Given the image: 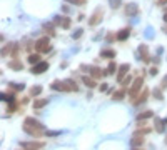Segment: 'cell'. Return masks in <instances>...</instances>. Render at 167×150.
<instances>
[{
	"instance_id": "1",
	"label": "cell",
	"mask_w": 167,
	"mask_h": 150,
	"mask_svg": "<svg viewBox=\"0 0 167 150\" xmlns=\"http://www.w3.org/2000/svg\"><path fill=\"white\" fill-rule=\"evenodd\" d=\"M24 130H25L27 134L34 135V137H38V135L44 132V127H42V123L38 122V120H35L34 117H28V119H25V122H24Z\"/></svg>"
},
{
	"instance_id": "2",
	"label": "cell",
	"mask_w": 167,
	"mask_h": 150,
	"mask_svg": "<svg viewBox=\"0 0 167 150\" xmlns=\"http://www.w3.org/2000/svg\"><path fill=\"white\" fill-rule=\"evenodd\" d=\"M35 48H37V52H42V53L49 52V50H50V40H49V37L38 38V40L35 42Z\"/></svg>"
},
{
	"instance_id": "3",
	"label": "cell",
	"mask_w": 167,
	"mask_h": 150,
	"mask_svg": "<svg viewBox=\"0 0 167 150\" xmlns=\"http://www.w3.org/2000/svg\"><path fill=\"white\" fill-rule=\"evenodd\" d=\"M142 84H144V80H142L140 77L134 80L132 87H130V90H129V97H130V98H136V97H137V94H139V90L142 88Z\"/></svg>"
},
{
	"instance_id": "4",
	"label": "cell",
	"mask_w": 167,
	"mask_h": 150,
	"mask_svg": "<svg viewBox=\"0 0 167 150\" xmlns=\"http://www.w3.org/2000/svg\"><path fill=\"white\" fill-rule=\"evenodd\" d=\"M47 69H49V62H38V63H35V65L32 67L30 72L35 73V75H40V73H44Z\"/></svg>"
},
{
	"instance_id": "5",
	"label": "cell",
	"mask_w": 167,
	"mask_h": 150,
	"mask_svg": "<svg viewBox=\"0 0 167 150\" xmlns=\"http://www.w3.org/2000/svg\"><path fill=\"white\" fill-rule=\"evenodd\" d=\"M102 15H104V12H102L100 9H97L94 13H92L90 20H89V25H92V27H94V25H97V23L102 20Z\"/></svg>"
},
{
	"instance_id": "6",
	"label": "cell",
	"mask_w": 167,
	"mask_h": 150,
	"mask_svg": "<svg viewBox=\"0 0 167 150\" xmlns=\"http://www.w3.org/2000/svg\"><path fill=\"white\" fill-rule=\"evenodd\" d=\"M20 147H24V148H27V150H37V148L44 147V144H42V142H22V144H20Z\"/></svg>"
},
{
	"instance_id": "7",
	"label": "cell",
	"mask_w": 167,
	"mask_h": 150,
	"mask_svg": "<svg viewBox=\"0 0 167 150\" xmlns=\"http://www.w3.org/2000/svg\"><path fill=\"white\" fill-rule=\"evenodd\" d=\"M129 63H122V65L119 67V72H117V80L119 82H122L124 78H125V75H127V72H129Z\"/></svg>"
},
{
	"instance_id": "8",
	"label": "cell",
	"mask_w": 167,
	"mask_h": 150,
	"mask_svg": "<svg viewBox=\"0 0 167 150\" xmlns=\"http://www.w3.org/2000/svg\"><path fill=\"white\" fill-rule=\"evenodd\" d=\"M137 13H139V7H137L136 3H127V5H125V15L136 17Z\"/></svg>"
},
{
	"instance_id": "9",
	"label": "cell",
	"mask_w": 167,
	"mask_h": 150,
	"mask_svg": "<svg viewBox=\"0 0 167 150\" xmlns=\"http://www.w3.org/2000/svg\"><path fill=\"white\" fill-rule=\"evenodd\" d=\"M64 84H65V92H77V90H79V87H77L75 80H72V78H67V80H64Z\"/></svg>"
},
{
	"instance_id": "10",
	"label": "cell",
	"mask_w": 167,
	"mask_h": 150,
	"mask_svg": "<svg viewBox=\"0 0 167 150\" xmlns=\"http://www.w3.org/2000/svg\"><path fill=\"white\" fill-rule=\"evenodd\" d=\"M139 55H140V59L144 60V62H149V60H151V55H149L147 45H140V47H139Z\"/></svg>"
},
{
	"instance_id": "11",
	"label": "cell",
	"mask_w": 167,
	"mask_h": 150,
	"mask_svg": "<svg viewBox=\"0 0 167 150\" xmlns=\"http://www.w3.org/2000/svg\"><path fill=\"white\" fill-rule=\"evenodd\" d=\"M142 144H144V137H142V134H136L132 138H130V145L132 147H142Z\"/></svg>"
},
{
	"instance_id": "12",
	"label": "cell",
	"mask_w": 167,
	"mask_h": 150,
	"mask_svg": "<svg viewBox=\"0 0 167 150\" xmlns=\"http://www.w3.org/2000/svg\"><path fill=\"white\" fill-rule=\"evenodd\" d=\"M89 70H90L92 78H95V80H97V78H100L102 75H105V72H102V70L99 69V67H89Z\"/></svg>"
},
{
	"instance_id": "13",
	"label": "cell",
	"mask_w": 167,
	"mask_h": 150,
	"mask_svg": "<svg viewBox=\"0 0 167 150\" xmlns=\"http://www.w3.org/2000/svg\"><path fill=\"white\" fill-rule=\"evenodd\" d=\"M50 88H52V90L65 92V84H64V82H60V80H54V82H52V85H50Z\"/></svg>"
},
{
	"instance_id": "14",
	"label": "cell",
	"mask_w": 167,
	"mask_h": 150,
	"mask_svg": "<svg viewBox=\"0 0 167 150\" xmlns=\"http://www.w3.org/2000/svg\"><path fill=\"white\" fill-rule=\"evenodd\" d=\"M129 35H130V28H122L117 34V40H125V38H129Z\"/></svg>"
},
{
	"instance_id": "15",
	"label": "cell",
	"mask_w": 167,
	"mask_h": 150,
	"mask_svg": "<svg viewBox=\"0 0 167 150\" xmlns=\"http://www.w3.org/2000/svg\"><path fill=\"white\" fill-rule=\"evenodd\" d=\"M151 117H154V112H151V110H145V112H140L137 113V120H145V119H151Z\"/></svg>"
},
{
	"instance_id": "16",
	"label": "cell",
	"mask_w": 167,
	"mask_h": 150,
	"mask_svg": "<svg viewBox=\"0 0 167 150\" xmlns=\"http://www.w3.org/2000/svg\"><path fill=\"white\" fill-rule=\"evenodd\" d=\"M147 95H149V90H144V92H142V95H139V97H137V100H134V103H136V105L144 103L145 100H147Z\"/></svg>"
},
{
	"instance_id": "17",
	"label": "cell",
	"mask_w": 167,
	"mask_h": 150,
	"mask_svg": "<svg viewBox=\"0 0 167 150\" xmlns=\"http://www.w3.org/2000/svg\"><path fill=\"white\" fill-rule=\"evenodd\" d=\"M9 67L13 69V70H22L24 69L22 62H19V60H12V62H9Z\"/></svg>"
},
{
	"instance_id": "18",
	"label": "cell",
	"mask_w": 167,
	"mask_h": 150,
	"mask_svg": "<svg viewBox=\"0 0 167 150\" xmlns=\"http://www.w3.org/2000/svg\"><path fill=\"white\" fill-rule=\"evenodd\" d=\"M155 130L157 132H164V123H165V120H161L159 117H155Z\"/></svg>"
},
{
	"instance_id": "19",
	"label": "cell",
	"mask_w": 167,
	"mask_h": 150,
	"mask_svg": "<svg viewBox=\"0 0 167 150\" xmlns=\"http://www.w3.org/2000/svg\"><path fill=\"white\" fill-rule=\"evenodd\" d=\"M47 102H49L47 98H38V100H35V102H34V109H42V107L47 105Z\"/></svg>"
},
{
	"instance_id": "20",
	"label": "cell",
	"mask_w": 167,
	"mask_h": 150,
	"mask_svg": "<svg viewBox=\"0 0 167 150\" xmlns=\"http://www.w3.org/2000/svg\"><path fill=\"white\" fill-rule=\"evenodd\" d=\"M82 80H84V84L87 85L89 88H94L95 85H97V84H95V78H90V77H84Z\"/></svg>"
},
{
	"instance_id": "21",
	"label": "cell",
	"mask_w": 167,
	"mask_h": 150,
	"mask_svg": "<svg viewBox=\"0 0 167 150\" xmlns=\"http://www.w3.org/2000/svg\"><path fill=\"white\" fill-rule=\"evenodd\" d=\"M100 57H104V59H114V57H115V52H114V50H102Z\"/></svg>"
},
{
	"instance_id": "22",
	"label": "cell",
	"mask_w": 167,
	"mask_h": 150,
	"mask_svg": "<svg viewBox=\"0 0 167 150\" xmlns=\"http://www.w3.org/2000/svg\"><path fill=\"white\" fill-rule=\"evenodd\" d=\"M124 95H125V88H122V90H117V92H114L112 98H114V100H122V98H124Z\"/></svg>"
},
{
	"instance_id": "23",
	"label": "cell",
	"mask_w": 167,
	"mask_h": 150,
	"mask_svg": "<svg viewBox=\"0 0 167 150\" xmlns=\"http://www.w3.org/2000/svg\"><path fill=\"white\" fill-rule=\"evenodd\" d=\"M40 62V57H38V53H34V55H28V63H32V65H35V63Z\"/></svg>"
},
{
	"instance_id": "24",
	"label": "cell",
	"mask_w": 167,
	"mask_h": 150,
	"mask_svg": "<svg viewBox=\"0 0 167 150\" xmlns=\"http://www.w3.org/2000/svg\"><path fill=\"white\" fill-rule=\"evenodd\" d=\"M40 94H42V87H40V85H35V87L30 88V95H32V97H35V95H40Z\"/></svg>"
},
{
	"instance_id": "25",
	"label": "cell",
	"mask_w": 167,
	"mask_h": 150,
	"mask_svg": "<svg viewBox=\"0 0 167 150\" xmlns=\"http://www.w3.org/2000/svg\"><path fill=\"white\" fill-rule=\"evenodd\" d=\"M117 70V65L114 62L109 63V67H107V70H105V75H114V72Z\"/></svg>"
},
{
	"instance_id": "26",
	"label": "cell",
	"mask_w": 167,
	"mask_h": 150,
	"mask_svg": "<svg viewBox=\"0 0 167 150\" xmlns=\"http://www.w3.org/2000/svg\"><path fill=\"white\" fill-rule=\"evenodd\" d=\"M2 100H3V102H9V103L15 102V98H13L12 94H2Z\"/></svg>"
},
{
	"instance_id": "27",
	"label": "cell",
	"mask_w": 167,
	"mask_h": 150,
	"mask_svg": "<svg viewBox=\"0 0 167 150\" xmlns=\"http://www.w3.org/2000/svg\"><path fill=\"white\" fill-rule=\"evenodd\" d=\"M10 48H13V44H9V45H5V47L2 48V57H3V59L10 53Z\"/></svg>"
},
{
	"instance_id": "28",
	"label": "cell",
	"mask_w": 167,
	"mask_h": 150,
	"mask_svg": "<svg viewBox=\"0 0 167 150\" xmlns=\"http://www.w3.org/2000/svg\"><path fill=\"white\" fill-rule=\"evenodd\" d=\"M152 94H154V97L157 98V100L164 98V97H162V90H161V88H154V90H152Z\"/></svg>"
},
{
	"instance_id": "29",
	"label": "cell",
	"mask_w": 167,
	"mask_h": 150,
	"mask_svg": "<svg viewBox=\"0 0 167 150\" xmlns=\"http://www.w3.org/2000/svg\"><path fill=\"white\" fill-rule=\"evenodd\" d=\"M109 3H111L112 9H119V7L122 5V0H109Z\"/></svg>"
},
{
	"instance_id": "30",
	"label": "cell",
	"mask_w": 167,
	"mask_h": 150,
	"mask_svg": "<svg viewBox=\"0 0 167 150\" xmlns=\"http://www.w3.org/2000/svg\"><path fill=\"white\" fill-rule=\"evenodd\" d=\"M62 28H69L70 27V19H67V17H64V20H62V25H60Z\"/></svg>"
},
{
	"instance_id": "31",
	"label": "cell",
	"mask_w": 167,
	"mask_h": 150,
	"mask_svg": "<svg viewBox=\"0 0 167 150\" xmlns=\"http://www.w3.org/2000/svg\"><path fill=\"white\" fill-rule=\"evenodd\" d=\"M67 3H74V5H84L85 0H65Z\"/></svg>"
},
{
	"instance_id": "32",
	"label": "cell",
	"mask_w": 167,
	"mask_h": 150,
	"mask_svg": "<svg viewBox=\"0 0 167 150\" xmlns=\"http://www.w3.org/2000/svg\"><path fill=\"white\" fill-rule=\"evenodd\" d=\"M82 34H84V30H82V28H77V30H75V34H72V37H74V38H80V37H82Z\"/></svg>"
},
{
	"instance_id": "33",
	"label": "cell",
	"mask_w": 167,
	"mask_h": 150,
	"mask_svg": "<svg viewBox=\"0 0 167 150\" xmlns=\"http://www.w3.org/2000/svg\"><path fill=\"white\" fill-rule=\"evenodd\" d=\"M13 90H24V84H10Z\"/></svg>"
},
{
	"instance_id": "34",
	"label": "cell",
	"mask_w": 167,
	"mask_h": 150,
	"mask_svg": "<svg viewBox=\"0 0 167 150\" xmlns=\"http://www.w3.org/2000/svg\"><path fill=\"white\" fill-rule=\"evenodd\" d=\"M130 82H132V78H130V77H129V75H127V77H125V78H124V80H122V87H124V88H125V87H127V85H129V84H130Z\"/></svg>"
},
{
	"instance_id": "35",
	"label": "cell",
	"mask_w": 167,
	"mask_h": 150,
	"mask_svg": "<svg viewBox=\"0 0 167 150\" xmlns=\"http://www.w3.org/2000/svg\"><path fill=\"white\" fill-rule=\"evenodd\" d=\"M62 20H64V17H60V15L54 17V23L55 25H62Z\"/></svg>"
},
{
	"instance_id": "36",
	"label": "cell",
	"mask_w": 167,
	"mask_h": 150,
	"mask_svg": "<svg viewBox=\"0 0 167 150\" xmlns=\"http://www.w3.org/2000/svg\"><path fill=\"white\" fill-rule=\"evenodd\" d=\"M44 30H49V34L54 35V32H52V23H45L44 25Z\"/></svg>"
},
{
	"instance_id": "37",
	"label": "cell",
	"mask_w": 167,
	"mask_h": 150,
	"mask_svg": "<svg viewBox=\"0 0 167 150\" xmlns=\"http://www.w3.org/2000/svg\"><path fill=\"white\" fill-rule=\"evenodd\" d=\"M60 132H45V135H47V137H55V135H59Z\"/></svg>"
},
{
	"instance_id": "38",
	"label": "cell",
	"mask_w": 167,
	"mask_h": 150,
	"mask_svg": "<svg viewBox=\"0 0 167 150\" xmlns=\"http://www.w3.org/2000/svg\"><path fill=\"white\" fill-rule=\"evenodd\" d=\"M149 73H151V75H157V69H155V67H152V69L149 70Z\"/></svg>"
},
{
	"instance_id": "39",
	"label": "cell",
	"mask_w": 167,
	"mask_h": 150,
	"mask_svg": "<svg viewBox=\"0 0 167 150\" xmlns=\"http://www.w3.org/2000/svg\"><path fill=\"white\" fill-rule=\"evenodd\" d=\"M13 110H15V102H12L10 107H9V112H13Z\"/></svg>"
},
{
	"instance_id": "40",
	"label": "cell",
	"mask_w": 167,
	"mask_h": 150,
	"mask_svg": "<svg viewBox=\"0 0 167 150\" xmlns=\"http://www.w3.org/2000/svg\"><path fill=\"white\" fill-rule=\"evenodd\" d=\"M107 85H109V84H102V85H100V90L105 92V90H107Z\"/></svg>"
},
{
	"instance_id": "41",
	"label": "cell",
	"mask_w": 167,
	"mask_h": 150,
	"mask_svg": "<svg viewBox=\"0 0 167 150\" xmlns=\"http://www.w3.org/2000/svg\"><path fill=\"white\" fill-rule=\"evenodd\" d=\"M112 38H114V35L109 34V35H107V42H112Z\"/></svg>"
},
{
	"instance_id": "42",
	"label": "cell",
	"mask_w": 167,
	"mask_h": 150,
	"mask_svg": "<svg viewBox=\"0 0 167 150\" xmlns=\"http://www.w3.org/2000/svg\"><path fill=\"white\" fill-rule=\"evenodd\" d=\"M162 85H164V87H167V75L164 77V80H162Z\"/></svg>"
},
{
	"instance_id": "43",
	"label": "cell",
	"mask_w": 167,
	"mask_h": 150,
	"mask_svg": "<svg viewBox=\"0 0 167 150\" xmlns=\"http://www.w3.org/2000/svg\"><path fill=\"white\" fill-rule=\"evenodd\" d=\"M62 10H64V12H65V13H67V12H69V10H70V9H69V7H67V5H64V7H62Z\"/></svg>"
},
{
	"instance_id": "44",
	"label": "cell",
	"mask_w": 167,
	"mask_h": 150,
	"mask_svg": "<svg viewBox=\"0 0 167 150\" xmlns=\"http://www.w3.org/2000/svg\"><path fill=\"white\" fill-rule=\"evenodd\" d=\"M165 2H167V0H159V5H164Z\"/></svg>"
},
{
	"instance_id": "45",
	"label": "cell",
	"mask_w": 167,
	"mask_h": 150,
	"mask_svg": "<svg viewBox=\"0 0 167 150\" xmlns=\"http://www.w3.org/2000/svg\"><path fill=\"white\" fill-rule=\"evenodd\" d=\"M132 150H142V148H140V147H134Z\"/></svg>"
},
{
	"instance_id": "46",
	"label": "cell",
	"mask_w": 167,
	"mask_h": 150,
	"mask_svg": "<svg viewBox=\"0 0 167 150\" xmlns=\"http://www.w3.org/2000/svg\"><path fill=\"white\" fill-rule=\"evenodd\" d=\"M164 20H165V22H167V13H165V15H164Z\"/></svg>"
},
{
	"instance_id": "47",
	"label": "cell",
	"mask_w": 167,
	"mask_h": 150,
	"mask_svg": "<svg viewBox=\"0 0 167 150\" xmlns=\"http://www.w3.org/2000/svg\"><path fill=\"white\" fill-rule=\"evenodd\" d=\"M164 32H165V34H167V25H165V27H164Z\"/></svg>"
}]
</instances>
